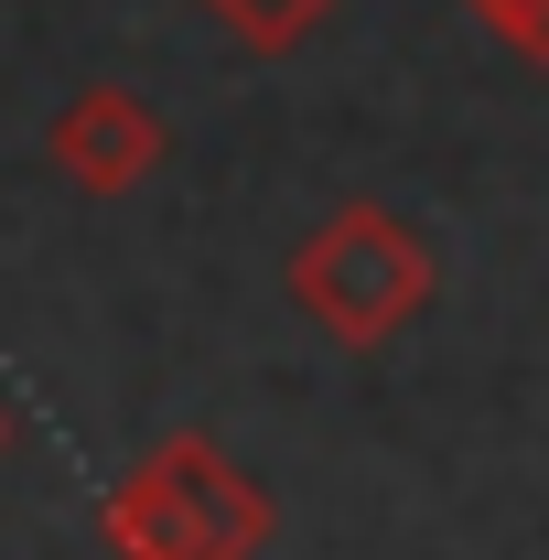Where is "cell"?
Here are the masks:
<instances>
[{"label":"cell","mask_w":549,"mask_h":560,"mask_svg":"<svg viewBox=\"0 0 549 560\" xmlns=\"http://www.w3.org/2000/svg\"><path fill=\"white\" fill-rule=\"evenodd\" d=\"M119 560H259L280 528L270 486L215 442V431H162L97 506Z\"/></svg>","instance_id":"cell-1"},{"label":"cell","mask_w":549,"mask_h":560,"mask_svg":"<svg viewBox=\"0 0 549 560\" xmlns=\"http://www.w3.org/2000/svg\"><path fill=\"white\" fill-rule=\"evenodd\" d=\"M464 11H475V22L506 44V55H517V66L549 75V0H464Z\"/></svg>","instance_id":"cell-5"},{"label":"cell","mask_w":549,"mask_h":560,"mask_svg":"<svg viewBox=\"0 0 549 560\" xmlns=\"http://www.w3.org/2000/svg\"><path fill=\"white\" fill-rule=\"evenodd\" d=\"M431 291H442L431 237H420L410 215H388L377 195L335 206L313 237H302V248H291V302H302V313H313L344 355L399 346L420 313H431Z\"/></svg>","instance_id":"cell-2"},{"label":"cell","mask_w":549,"mask_h":560,"mask_svg":"<svg viewBox=\"0 0 549 560\" xmlns=\"http://www.w3.org/2000/svg\"><path fill=\"white\" fill-rule=\"evenodd\" d=\"M44 151H55V173H66L75 195L108 206V195H140L162 173L173 130H162V108L140 86H75L66 108H55V130H44Z\"/></svg>","instance_id":"cell-3"},{"label":"cell","mask_w":549,"mask_h":560,"mask_svg":"<svg viewBox=\"0 0 549 560\" xmlns=\"http://www.w3.org/2000/svg\"><path fill=\"white\" fill-rule=\"evenodd\" d=\"M195 11H206L237 55H259V66H270V55H302V44L335 22L344 0H195Z\"/></svg>","instance_id":"cell-4"},{"label":"cell","mask_w":549,"mask_h":560,"mask_svg":"<svg viewBox=\"0 0 549 560\" xmlns=\"http://www.w3.org/2000/svg\"><path fill=\"white\" fill-rule=\"evenodd\" d=\"M0 453H11V399H0Z\"/></svg>","instance_id":"cell-6"}]
</instances>
